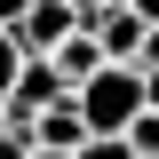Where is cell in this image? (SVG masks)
<instances>
[{
    "mask_svg": "<svg viewBox=\"0 0 159 159\" xmlns=\"http://www.w3.org/2000/svg\"><path fill=\"white\" fill-rule=\"evenodd\" d=\"M72 103H80V119H88V135H127L143 119V72L135 64H103L88 88H72Z\"/></svg>",
    "mask_w": 159,
    "mask_h": 159,
    "instance_id": "6da1fadb",
    "label": "cell"
},
{
    "mask_svg": "<svg viewBox=\"0 0 159 159\" xmlns=\"http://www.w3.org/2000/svg\"><path fill=\"white\" fill-rule=\"evenodd\" d=\"M56 103H72V88H64V80H56V64H48V56H32V64H24V72H16V88L0 96V111L16 119V127H32V119H48V111H56Z\"/></svg>",
    "mask_w": 159,
    "mask_h": 159,
    "instance_id": "7a4b0ae2",
    "label": "cell"
},
{
    "mask_svg": "<svg viewBox=\"0 0 159 159\" xmlns=\"http://www.w3.org/2000/svg\"><path fill=\"white\" fill-rule=\"evenodd\" d=\"M72 32H80V8H72V0H32L24 24H16V48H24V56H56Z\"/></svg>",
    "mask_w": 159,
    "mask_h": 159,
    "instance_id": "3957f363",
    "label": "cell"
},
{
    "mask_svg": "<svg viewBox=\"0 0 159 159\" xmlns=\"http://www.w3.org/2000/svg\"><path fill=\"white\" fill-rule=\"evenodd\" d=\"M80 24L96 32V48H103L111 64H135V56H143V32H151V24H143L135 8H119V0H103V8H88Z\"/></svg>",
    "mask_w": 159,
    "mask_h": 159,
    "instance_id": "277c9868",
    "label": "cell"
},
{
    "mask_svg": "<svg viewBox=\"0 0 159 159\" xmlns=\"http://www.w3.org/2000/svg\"><path fill=\"white\" fill-rule=\"evenodd\" d=\"M48 64H56V80H64V88H88V80H96V72H103V64H111V56H103V48H96V32L80 24V32L64 40V48H56V56H48Z\"/></svg>",
    "mask_w": 159,
    "mask_h": 159,
    "instance_id": "5b68a950",
    "label": "cell"
},
{
    "mask_svg": "<svg viewBox=\"0 0 159 159\" xmlns=\"http://www.w3.org/2000/svg\"><path fill=\"white\" fill-rule=\"evenodd\" d=\"M32 143H40V151H64V159H72L80 143H96V135H88V119H80V103H56L48 119H32Z\"/></svg>",
    "mask_w": 159,
    "mask_h": 159,
    "instance_id": "8992f818",
    "label": "cell"
},
{
    "mask_svg": "<svg viewBox=\"0 0 159 159\" xmlns=\"http://www.w3.org/2000/svg\"><path fill=\"white\" fill-rule=\"evenodd\" d=\"M24 64H32V56H24V48H16V32H0V96L16 88V72H24Z\"/></svg>",
    "mask_w": 159,
    "mask_h": 159,
    "instance_id": "52a82bcc",
    "label": "cell"
},
{
    "mask_svg": "<svg viewBox=\"0 0 159 159\" xmlns=\"http://www.w3.org/2000/svg\"><path fill=\"white\" fill-rule=\"evenodd\" d=\"M72 159H135V143H127V135H96V143H80Z\"/></svg>",
    "mask_w": 159,
    "mask_h": 159,
    "instance_id": "ba28073f",
    "label": "cell"
},
{
    "mask_svg": "<svg viewBox=\"0 0 159 159\" xmlns=\"http://www.w3.org/2000/svg\"><path fill=\"white\" fill-rule=\"evenodd\" d=\"M0 159H32V127H16V119H0Z\"/></svg>",
    "mask_w": 159,
    "mask_h": 159,
    "instance_id": "9c48e42d",
    "label": "cell"
},
{
    "mask_svg": "<svg viewBox=\"0 0 159 159\" xmlns=\"http://www.w3.org/2000/svg\"><path fill=\"white\" fill-rule=\"evenodd\" d=\"M135 72H159V24L143 32V56H135Z\"/></svg>",
    "mask_w": 159,
    "mask_h": 159,
    "instance_id": "30bf717a",
    "label": "cell"
},
{
    "mask_svg": "<svg viewBox=\"0 0 159 159\" xmlns=\"http://www.w3.org/2000/svg\"><path fill=\"white\" fill-rule=\"evenodd\" d=\"M24 8H32V0H0V32H16V24H24Z\"/></svg>",
    "mask_w": 159,
    "mask_h": 159,
    "instance_id": "8fae6325",
    "label": "cell"
},
{
    "mask_svg": "<svg viewBox=\"0 0 159 159\" xmlns=\"http://www.w3.org/2000/svg\"><path fill=\"white\" fill-rule=\"evenodd\" d=\"M119 8H135L143 24H159V0H119Z\"/></svg>",
    "mask_w": 159,
    "mask_h": 159,
    "instance_id": "7c38bea8",
    "label": "cell"
},
{
    "mask_svg": "<svg viewBox=\"0 0 159 159\" xmlns=\"http://www.w3.org/2000/svg\"><path fill=\"white\" fill-rule=\"evenodd\" d=\"M72 8H80V16H88V8H103V0H72Z\"/></svg>",
    "mask_w": 159,
    "mask_h": 159,
    "instance_id": "4fadbf2b",
    "label": "cell"
},
{
    "mask_svg": "<svg viewBox=\"0 0 159 159\" xmlns=\"http://www.w3.org/2000/svg\"><path fill=\"white\" fill-rule=\"evenodd\" d=\"M32 159H64V151H40V143H32Z\"/></svg>",
    "mask_w": 159,
    "mask_h": 159,
    "instance_id": "5bb4252c",
    "label": "cell"
},
{
    "mask_svg": "<svg viewBox=\"0 0 159 159\" xmlns=\"http://www.w3.org/2000/svg\"><path fill=\"white\" fill-rule=\"evenodd\" d=\"M0 119H8V111H0Z\"/></svg>",
    "mask_w": 159,
    "mask_h": 159,
    "instance_id": "9a60e30c",
    "label": "cell"
}]
</instances>
